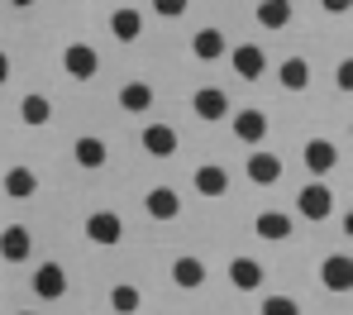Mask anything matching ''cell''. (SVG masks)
Wrapping results in <instances>:
<instances>
[{
  "label": "cell",
  "mask_w": 353,
  "mask_h": 315,
  "mask_svg": "<svg viewBox=\"0 0 353 315\" xmlns=\"http://www.w3.org/2000/svg\"><path fill=\"white\" fill-rule=\"evenodd\" d=\"M86 239L101 244V249H115L119 239H124V220H119L115 210H96V215H86Z\"/></svg>",
  "instance_id": "6da1fadb"
},
{
  "label": "cell",
  "mask_w": 353,
  "mask_h": 315,
  "mask_svg": "<svg viewBox=\"0 0 353 315\" xmlns=\"http://www.w3.org/2000/svg\"><path fill=\"white\" fill-rule=\"evenodd\" d=\"M62 67H67V77H72V81H91V77L101 72V53H96L91 43H67Z\"/></svg>",
  "instance_id": "7a4b0ae2"
},
{
  "label": "cell",
  "mask_w": 353,
  "mask_h": 315,
  "mask_svg": "<svg viewBox=\"0 0 353 315\" xmlns=\"http://www.w3.org/2000/svg\"><path fill=\"white\" fill-rule=\"evenodd\" d=\"M296 210H301L305 220H330V215H334V191L325 187V182H310V187L296 196Z\"/></svg>",
  "instance_id": "3957f363"
},
{
  "label": "cell",
  "mask_w": 353,
  "mask_h": 315,
  "mask_svg": "<svg viewBox=\"0 0 353 315\" xmlns=\"http://www.w3.org/2000/svg\"><path fill=\"white\" fill-rule=\"evenodd\" d=\"M191 110H196V120H205V125H220V120L230 115V96H225L220 86H201V91L191 96Z\"/></svg>",
  "instance_id": "277c9868"
},
{
  "label": "cell",
  "mask_w": 353,
  "mask_h": 315,
  "mask_svg": "<svg viewBox=\"0 0 353 315\" xmlns=\"http://www.w3.org/2000/svg\"><path fill=\"white\" fill-rule=\"evenodd\" d=\"M320 282H325V292H334V296L353 292V258L349 253H330L325 267H320Z\"/></svg>",
  "instance_id": "5b68a950"
},
{
  "label": "cell",
  "mask_w": 353,
  "mask_h": 315,
  "mask_svg": "<svg viewBox=\"0 0 353 315\" xmlns=\"http://www.w3.org/2000/svg\"><path fill=\"white\" fill-rule=\"evenodd\" d=\"M34 292H39L43 301H62V296H67V272H62V263H39V267H34Z\"/></svg>",
  "instance_id": "8992f818"
},
{
  "label": "cell",
  "mask_w": 353,
  "mask_h": 315,
  "mask_svg": "<svg viewBox=\"0 0 353 315\" xmlns=\"http://www.w3.org/2000/svg\"><path fill=\"white\" fill-rule=\"evenodd\" d=\"M230 63H234V77H243V81H258V77L268 72V53H263L258 43H239L234 53H230Z\"/></svg>",
  "instance_id": "52a82bcc"
},
{
  "label": "cell",
  "mask_w": 353,
  "mask_h": 315,
  "mask_svg": "<svg viewBox=\"0 0 353 315\" xmlns=\"http://www.w3.org/2000/svg\"><path fill=\"white\" fill-rule=\"evenodd\" d=\"M29 249H34V234H29L24 225H5V230H0V258H5V263H24Z\"/></svg>",
  "instance_id": "ba28073f"
},
{
  "label": "cell",
  "mask_w": 353,
  "mask_h": 315,
  "mask_svg": "<svg viewBox=\"0 0 353 315\" xmlns=\"http://www.w3.org/2000/svg\"><path fill=\"white\" fill-rule=\"evenodd\" d=\"M305 167H310L315 177L334 172V167H339V148H334L330 139H310V143H305Z\"/></svg>",
  "instance_id": "9c48e42d"
},
{
  "label": "cell",
  "mask_w": 353,
  "mask_h": 315,
  "mask_svg": "<svg viewBox=\"0 0 353 315\" xmlns=\"http://www.w3.org/2000/svg\"><path fill=\"white\" fill-rule=\"evenodd\" d=\"M243 172H248L253 187H272V182H282V158L277 153H253Z\"/></svg>",
  "instance_id": "30bf717a"
},
{
  "label": "cell",
  "mask_w": 353,
  "mask_h": 315,
  "mask_svg": "<svg viewBox=\"0 0 353 315\" xmlns=\"http://www.w3.org/2000/svg\"><path fill=\"white\" fill-rule=\"evenodd\" d=\"M176 143H181V139H176L172 125H148L143 129V153H148V158H172Z\"/></svg>",
  "instance_id": "8fae6325"
},
{
  "label": "cell",
  "mask_w": 353,
  "mask_h": 315,
  "mask_svg": "<svg viewBox=\"0 0 353 315\" xmlns=\"http://www.w3.org/2000/svg\"><path fill=\"white\" fill-rule=\"evenodd\" d=\"M143 210H148L153 220H176V215H181V196H176L172 187H153L143 196Z\"/></svg>",
  "instance_id": "7c38bea8"
},
{
  "label": "cell",
  "mask_w": 353,
  "mask_h": 315,
  "mask_svg": "<svg viewBox=\"0 0 353 315\" xmlns=\"http://www.w3.org/2000/svg\"><path fill=\"white\" fill-rule=\"evenodd\" d=\"M263 277H268V272H263L258 258H234V263H230V282H234L239 292H258Z\"/></svg>",
  "instance_id": "4fadbf2b"
},
{
  "label": "cell",
  "mask_w": 353,
  "mask_h": 315,
  "mask_svg": "<svg viewBox=\"0 0 353 315\" xmlns=\"http://www.w3.org/2000/svg\"><path fill=\"white\" fill-rule=\"evenodd\" d=\"M253 230H258V239H268V244H282V239H292V215H282V210H263Z\"/></svg>",
  "instance_id": "5bb4252c"
},
{
  "label": "cell",
  "mask_w": 353,
  "mask_h": 315,
  "mask_svg": "<svg viewBox=\"0 0 353 315\" xmlns=\"http://www.w3.org/2000/svg\"><path fill=\"white\" fill-rule=\"evenodd\" d=\"M191 182H196L201 196H210V201H215V196H225V191H230V172H225L220 163H205V167H196V177H191Z\"/></svg>",
  "instance_id": "9a60e30c"
},
{
  "label": "cell",
  "mask_w": 353,
  "mask_h": 315,
  "mask_svg": "<svg viewBox=\"0 0 353 315\" xmlns=\"http://www.w3.org/2000/svg\"><path fill=\"white\" fill-rule=\"evenodd\" d=\"M172 282L181 287V292H196L201 282H205V263L201 258H191V253H181L172 263Z\"/></svg>",
  "instance_id": "2e32d148"
},
{
  "label": "cell",
  "mask_w": 353,
  "mask_h": 315,
  "mask_svg": "<svg viewBox=\"0 0 353 315\" xmlns=\"http://www.w3.org/2000/svg\"><path fill=\"white\" fill-rule=\"evenodd\" d=\"M110 34H115L119 43H134V39L143 34V14H139L134 5H124V10H115V14H110Z\"/></svg>",
  "instance_id": "e0dca14e"
},
{
  "label": "cell",
  "mask_w": 353,
  "mask_h": 315,
  "mask_svg": "<svg viewBox=\"0 0 353 315\" xmlns=\"http://www.w3.org/2000/svg\"><path fill=\"white\" fill-rule=\"evenodd\" d=\"M148 105H153V86H148V81H124V86H119V110L143 115Z\"/></svg>",
  "instance_id": "ac0fdd59"
},
{
  "label": "cell",
  "mask_w": 353,
  "mask_h": 315,
  "mask_svg": "<svg viewBox=\"0 0 353 315\" xmlns=\"http://www.w3.org/2000/svg\"><path fill=\"white\" fill-rule=\"evenodd\" d=\"M191 53H196L201 63H215L220 53H230V43H225V34H220V29H201V34L191 39Z\"/></svg>",
  "instance_id": "d6986e66"
},
{
  "label": "cell",
  "mask_w": 353,
  "mask_h": 315,
  "mask_svg": "<svg viewBox=\"0 0 353 315\" xmlns=\"http://www.w3.org/2000/svg\"><path fill=\"white\" fill-rule=\"evenodd\" d=\"M234 134L243 143H263V134H268V115L263 110H239L234 115Z\"/></svg>",
  "instance_id": "ffe728a7"
},
{
  "label": "cell",
  "mask_w": 353,
  "mask_h": 315,
  "mask_svg": "<svg viewBox=\"0 0 353 315\" xmlns=\"http://www.w3.org/2000/svg\"><path fill=\"white\" fill-rule=\"evenodd\" d=\"M72 158H77L81 167H105V139L81 134V139H77V148H72Z\"/></svg>",
  "instance_id": "44dd1931"
},
{
  "label": "cell",
  "mask_w": 353,
  "mask_h": 315,
  "mask_svg": "<svg viewBox=\"0 0 353 315\" xmlns=\"http://www.w3.org/2000/svg\"><path fill=\"white\" fill-rule=\"evenodd\" d=\"M34 191H39V177H34L29 167H10V172H5V196H10V201H29Z\"/></svg>",
  "instance_id": "7402d4cb"
},
{
  "label": "cell",
  "mask_w": 353,
  "mask_h": 315,
  "mask_svg": "<svg viewBox=\"0 0 353 315\" xmlns=\"http://www.w3.org/2000/svg\"><path fill=\"white\" fill-rule=\"evenodd\" d=\"M19 120H24V125H48V120H53V105H48V96L29 91V96L19 101Z\"/></svg>",
  "instance_id": "603a6c76"
},
{
  "label": "cell",
  "mask_w": 353,
  "mask_h": 315,
  "mask_svg": "<svg viewBox=\"0 0 353 315\" xmlns=\"http://www.w3.org/2000/svg\"><path fill=\"white\" fill-rule=\"evenodd\" d=\"M292 5H287V0H263V5H258V24H263V29H287V24H292Z\"/></svg>",
  "instance_id": "cb8c5ba5"
},
{
  "label": "cell",
  "mask_w": 353,
  "mask_h": 315,
  "mask_svg": "<svg viewBox=\"0 0 353 315\" xmlns=\"http://www.w3.org/2000/svg\"><path fill=\"white\" fill-rule=\"evenodd\" d=\"M139 306H143V292H139L134 282H119L115 292H110V311L115 315H134Z\"/></svg>",
  "instance_id": "d4e9b609"
},
{
  "label": "cell",
  "mask_w": 353,
  "mask_h": 315,
  "mask_svg": "<svg viewBox=\"0 0 353 315\" xmlns=\"http://www.w3.org/2000/svg\"><path fill=\"white\" fill-rule=\"evenodd\" d=\"M277 77H282L287 91H305V86H310V63H305V58H287Z\"/></svg>",
  "instance_id": "484cf974"
},
{
  "label": "cell",
  "mask_w": 353,
  "mask_h": 315,
  "mask_svg": "<svg viewBox=\"0 0 353 315\" xmlns=\"http://www.w3.org/2000/svg\"><path fill=\"white\" fill-rule=\"evenodd\" d=\"M263 315H301V306H296L292 296H268L263 301Z\"/></svg>",
  "instance_id": "4316f807"
},
{
  "label": "cell",
  "mask_w": 353,
  "mask_h": 315,
  "mask_svg": "<svg viewBox=\"0 0 353 315\" xmlns=\"http://www.w3.org/2000/svg\"><path fill=\"white\" fill-rule=\"evenodd\" d=\"M153 14H163V19H176V14H186V0H158V5H153Z\"/></svg>",
  "instance_id": "83f0119b"
},
{
  "label": "cell",
  "mask_w": 353,
  "mask_h": 315,
  "mask_svg": "<svg viewBox=\"0 0 353 315\" xmlns=\"http://www.w3.org/2000/svg\"><path fill=\"white\" fill-rule=\"evenodd\" d=\"M353 86V63H339V91H349Z\"/></svg>",
  "instance_id": "f1b7e54d"
},
{
  "label": "cell",
  "mask_w": 353,
  "mask_h": 315,
  "mask_svg": "<svg viewBox=\"0 0 353 315\" xmlns=\"http://www.w3.org/2000/svg\"><path fill=\"white\" fill-rule=\"evenodd\" d=\"M5 77H10V58L0 53V86H5Z\"/></svg>",
  "instance_id": "f546056e"
},
{
  "label": "cell",
  "mask_w": 353,
  "mask_h": 315,
  "mask_svg": "<svg viewBox=\"0 0 353 315\" xmlns=\"http://www.w3.org/2000/svg\"><path fill=\"white\" fill-rule=\"evenodd\" d=\"M14 315H34V311H14Z\"/></svg>",
  "instance_id": "4dcf8cb0"
}]
</instances>
